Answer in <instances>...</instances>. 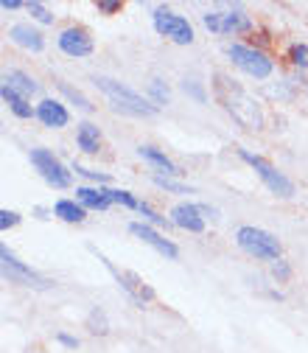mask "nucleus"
Returning <instances> with one entry per match:
<instances>
[{"label":"nucleus","instance_id":"obj_1","mask_svg":"<svg viewBox=\"0 0 308 353\" xmlns=\"http://www.w3.org/2000/svg\"><path fill=\"white\" fill-rule=\"evenodd\" d=\"M213 90H216L218 104H222V107L233 115V121H238L244 129L258 132V129L263 126V115H260L258 101L244 90V87H241L236 79L218 73L216 81H213Z\"/></svg>","mask_w":308,"mask_h":353},{"label":"nucleus","instance_id":"obj_2","mask_svg":"<svg viewBox=\"0 0 308 353\" xmlns=\"http://www.w3.org/2000/svg\"><path fill=\"white\" fill-rule=\"evenodd\" d=\"M96 87L112 101V107L129 112V115H154L157 112V104H149L141 93H135L132 87L115 81V79H107V76H96Z\"/></svg>","mask_w":308,"mask_h":353},{"label":"nucleus","instance_id":"obj_3","mask_svg":"<svg viewBox=\"0 0 308 353\" xmlns=\"http://www.w3.org/2000/svg\"><path fill=\"white\" fill-rule=\"evenodd\" d=\"M236 241L241 250H247L249 255L255 258H263V261H280V241L267 233V230H260V228H238L236 233Z\"/></svg>","mask_w":308,"mask_h":353},{"label":"nucleus","instance_id":"obj_4","mask_svg":"<svg viewBox=\"0 0 308 353\" xmlns=\"http://www.w3.org/2000/svg\"><path fill=\"white\" fill-rule=\"evenodd\" d=\"M0 267H3V275L9 278V283H20V286H28V289H51V281L48 278H42L39 272L28 270L25 263H20L9 247H0Z\"/></svg>","mask_w":308,"mask_h":353},{"label":"nucleus","instance_id":"obj_5","mask_svg":"<svg viewBox=\"0 0 308 353\" xmlns=\"http://www.w3.org/2000/svg\"><path fill=\"white\" fill-rule=\"evenodd\" d=\"M238 154H241V160H244V163H249V165L258 171V176H260V180L269 185V191H275L278 196H286V199L294 194V185H291V180H289V176H283V174H280V171H278L272 163H267L263 157L252 154L249 149H238Z\"/></svg>","mask_w":308,"mask_h":353},{"label":"nucleus","instance_id":"obj_6","mask_svg":"<svg viewBox=\"0 0 308 353\" xmlns=\"http://www.w3.org/2000/svg\"><path fill=\"white\" fill-rule=\"evenodd\" d=\"M154 28H157L163 37L174 39L177 46H191V42H194V28H191V23H188L185 17H180V14L168 12V9H157V12H154Z\"/></svg>","mask_w":308,"mask_h":353},{"label":"nucleus","instance_id":"obj_7","mask_svg":"<svg viewBox=\"0 0 308 353\" xmlns=\"http://www.w3.org/2000/svg\"><path fill=\"white\" fill-rule=\"evenodd\" d=\"M31 163L42 174V180L51 183L54 188H68L70 185V171L48 149H31Z\"/></svg>","mask_w":308,"mask_h":353},{"label":"nucleus","instance_id":"obj_8","mask_svg":"<svg viewBox=\"0 0 308 353\" xmlns=\"http://www.w3.org/2000/svg\"><path fill=\"white\" fill-rule=\"evenodd\" d=\"M230 59L244 70V73H249V76H255V79H269V73H272V62L263 57L260 51H255V48H247V46H230Z\"/></svg>","mask_w":308,"mask_h":353},{"label":"nucleus","instance_id":"obj_9","mask_svg":"<svg viewBox=\"0 0 308 353\" xmlns=\"http://www.w3.org/2000/svg\"><path fill=\"white\" fill-rule=\"evenodd\" d=\"M202 20H205V26L213 34H238V31H249L252 28L249 17L241 9H233V12H207V14H202Z\"/></svg>","mask_w":308,"mask_h":353},{"label":"nucleus","instance_id":"obj_10","mask_svg":"<svg viewBox=\"0 0 308 353\" xmlns=\"http://www.w3.org/2000/svg\"><path fill=\"white\" fill-rule=\"evenodd\" d=\"M59 48L68 57L81 59V57H90L93 54V39H90V34H87L84 28H65L59 34Z\"/></svg>","mask_w":308,"mask_h":353},{"label":"nucleus","instance_id":"obj_11","mask_svg":"<svg viewBox=\"0 0 308 353\" xmlns=\"http://www.w3.org/2000/svg\"><path fill=\"white\" fill-rule=\"evenodd\" d=\"M171 222L183 228V230H191V233H202L205 230V219H202V208L199 205H191V202H183L171 210Z\"/></svg>","mask_w":308,"mask_h":353},{"label":"nucleus","instance_id":"obj_12","mask_svg":"<svg viewBox=\"0 0 308 353\" xmlns=\"http://www.w3.org/2000/svg\"><path fill=\"white\" fill-rule=\"evenodd\" d=\"M129 230L135 233L138 239H143L146 244H152L157 252H163L165 258H177V255H180V250H177V247H174L168 239H163V236H160L154 228H149V225H138V222H135V225H129Z\"/></svg>","mask_w":308,"mask_h":353},{"label":"nucleus","instance_id":"obj_13","mask_svg":"<svg viewBox=\"0 0 308 353\" xmlns=\"http://www.w3.org/2000/svg\"><path fill=\"white\" fill-rule=\"evenodd\" d=\"M37 118L45 123V126H51V129H62V126H68V121H70L68 110H65L59 101H54V99H45V101L37 107Z\"/></svg>","mask_w":308,"mask_h":353},{"label":"nucleus","instance_id":"obj_14","mask_svg":"<svg viewBox=\"0 0 308 353\" xmlns=\"http://www.w3.org/2000/svg\"><path fill=\"white\" fill-rule=\"evenodd\" d=\"M9 37L17 42L20 48H25V51H34V54H39L42 48H45V39H42V34L39 31H34L31 26H12V31H9Z\"/></svg>","mask_w":308,"mask_h":353},{"label":"nucleus","instance_id":"obj_15","mask_svg":"<svg viewBox=\"0 0 308 353\" xmlns=\"http://www.w3.org/2000/svg\"><path fill=\"white\" fill-rule=\"evenodd\" d=\"M107 267H110V263H107ZM110 270H112V267H110ZM112 272H115V270H112ZM115 278H118V283H121L132 297H135L138 303L154 300V292H152V289H149L138 275H132V272H123V275H121V272H115Z\"/></svg>","mask_w":308,"mask_h":353},{"label":"nucleus","instance_id":"obj_16","mask_svg":"<svg viewBox=\"0 0 308 353\" xmlns=\"http://www.w3.org/2000/svg\"><path fill=\"white\" fill-rule=\"evenodd\" d=\"M3 84H9L14 93H20V96H34L37 93V81L31 79V76H25L23 70H9L6 76H3Z\"/></svg>","mask_w":308,"mask_h":353},{"label":"nucleus","instance_id":"obj_17","mask_svg":"<svg viewBox=\"0 0 308 353\" xmlns=\"http://www.w3.org/2000/svg\"><path fill=\"white\" fill-rule=\"evenodd\" d=\"M76 141H79V149H81V152L96 154V152H99V141H101L99 126H93V123H81L79 132H76Z\"/></svg>","mask_w":308,"mask_h":353},{"label":"nucleus","instance_id":"obj_18","mask_svg":"<svg viewBox=\"0 0 308 353\" xmlns=\"http://www.w3.org/2000/svg\"><path fill=\"white\" fill-rule=\"evenodd\" d=\"M76 196H79V202H81L84 208H96V210H104V208L112 205V199L107 196L104 188H79Z\"/></svg>","mask_w":308,"mask_h":353},{"label":"nucleus","instance_id":"obj_19","mask_svg":"<svg viewBox=\"0 0 308 353\" xmlns=\"http://www.w3.org/2000/svg\"><path fill=\"white\" fill-rule=\"evenodd\" d=\"M0 96H3V101L12 107V112L17 115V118H31V115H37L34 110H31V104L25 101V96H20V93H14L9 84H3V90H0Z\"/></svg>","mask_w":308,"mask_h":353},{"label":"nucleus","instance_id":"obj_20","mask_svg":"<svg viewBox=\"0 0 308 353\" xmlns=\"http://www.w3.org/2000/svg\"><path fill=\"white\" fill-rule=\"evenodd\" d=\"M138 154H141L143 160H149L154 168L165 171V174H180V171H177V165H174V163H171L160 149H154V146H141V149H138Z\"/></svg>","mask_w":308,"mask_h":353},{"label":"nucleus","instance_id":"obj_21","mask_svg":"<svg viewBox=\"0 0 308 353\" xmlns=\"http://www.w3.org/2000/svg\"><path fill=\"white\" fill-rule=\"evenodd\" d=\"M54 213H57L59 219H65V222H73V225L84 222V208L76 205L73 199H59L57 208H54Z\"/></svg>","mask_w":308,"mask_h":353},{"label":"nucleus","instance_id":"obj_22","mask_svg":"<svg viewBox=\"0 0 308 353\" xmlns=\"http://www.w3.org/2000/svg\"><path fill=\"white\" fill-rule=\"evenodd\" d=\"M59 90H62V93H65V96H68V99H70V101H73L76 107H81V110H93V104H90V101H87V99H84V96H81L79 90H73V87H70V84L59 81Z\"/></svg>","mask_w":308,"mask_h":353},{"label":"nucleus","instance_id":"obj_23","mask_svg":"<svg viewBox=\"0 0 308 353\" xmlns=\"http://www.w3.org/2000/svg\"><path fill=\"white\" fill-rule=\"evenodd\" d=\"M154 185H157V188H165V191H174V194H191L188 185L174 183V180H168V176H154Z\"/></svg>","mask_w":308,"mask_h":353},{"label":"nucleus","instance_id":"obj_24","mask_svg":"<svg viewBox=\"0 0 308 353\" xmlns=\"http://www.w3.org/2000/svg\"><path fill=\"white\" fill-rule=\"evenodd\" d=\"M107 196H110L112 202H121V205H126V208H138V210H141V202L132 196L129 191H107Z\"/></svg>","mask_w":308,"mask_h":353},{"label":"nucleus","instance_id":"obj_25","mask_svg":"<svg viewBox=\"0 0 308 353\" xmlns=\"http://www.w3.org/2000/svg\"><path fill=\"white\" fill-rule=\"evenodd\" d=\"M289 59H291L297 68H308V46H291Z\"/></svg>","mask_w":308,"mask_h":353},{"label":"nucleus","instance_id":"obj_26","mask_svg":"<svg viewBox=\"0 0 308 353\" xmlns=\"http://www.w3.org/2000/svg\"><path fill=\"white\" fill-rule=\"evenodd\" d=\"M28 12H31L39 23H45V26H51V23H54V14H51L48 9H42V6L37 3V0H31V3H28Z\"/></svg>","mask_w":308,"mask_h":353},{"label":"nucleus","instance_id":"obj_27","mask_svg":"<svg viewBox=\"0 0 308 353\" xmlns=\"http://www.w3.org/2000/svg\"><path fill=\"white\" fill-rule=\"evenodd\" d=\"M152 96L157 104H165L168 101V87L163 84V79H152Z\"/></svg>","mask_w":308,"mask_h":353},{"label":"nucleus","instance_id":"obj_28","mask_svg":"<svg viewBox=\"0 0 308 353\" xmlns=\"http://www.w3.org/2000/svg\"><path fill=\"white\" fill-rule=\"evenodd\" d=\"M17 222H20V213H14V210H0V228H3V230L14 228Z\"/></svg>","mask_w":308,"mask_h":353},{"label":"nucleus","instance_id":"obj_29","mask_svg":"<svg viewBox=\"0 0 308 353\" xmlns=\"http://www.w3.org/2000/svg\"><path fill=\"white\" fill-rule=\"evenodd\" d=\"M76 171H79L81 176H90V180H99V183H107V180H110L107 174H99V171H93V168H84V165H76Z\"/></svg>","mask_w":308,"mask_h":353},{"label":"nucleus","instance_id":"obj_30","mask_svg":"<svg viewBox=\"0 0 308 353\" xmlns=\"http://www.w3.org/2000/svg\"><path fill=\"white\" fill-rule=\"evenodd\" d=\"M141 213L149 219V222H154V225H163V222H165V219H163V216H157V213H154V210H152L146 202H141Z\"/></svg>","mask_w":308,"mask_h":353},{"label":"nucleus","instance_id":"obj_31","mask_svg":"<svg viewBox=\"0 0 308 353\" xmlns=\"http://www.w3.org/2000/svg\"><path fill=\"white\" fill-rule=\"evenodd\" d=\"M118 9H121V3H115V0H101V3H99V12H107V14H112Z\"/></svg>","mask_w":308,"mask_h":353},{"label":"nucleus","instance_id":"obj_32","mask_svg":"<svg viewBox=\"0 0 308 353\" xmlns=\"http://www.w3.org/2000/svg\"><path fill=\"white\" fill-rule=\"evenodd\" d=\"M272 272H275L278 278H289V267H286L283 261H278V263H275V267H272Z\"/></svg>","mask_w":308,"mask_h":353},{"label":"nucleus","instance_id":"obj_33","mask_svg":"<svg viewBox=\"0 0 308 353\" xmlns=\"http://www.w3.org/2000/svg\"><path fill=\"white\" fill-rule=\"evenodd\" d=\"M0 9H3V12H12V9H20V0H3V3H0Z\"/></svg>","mask_w":308,"mask_h":353},{"label":"nucleus","instance_id":"obj_34","mask_svg":"<svg viewBox=\"0 0 308 353\" xmlns=\"http://www.w3.org/2000/svg\"><path fill=\"white\" fill-rule=\"evenodd\" d=\"M59 342H65V345H70V347H76L79 342L73 339V336H68V334H59Z\"/></svg>","mask_w":308,"mask_h":353}]
</instances>
